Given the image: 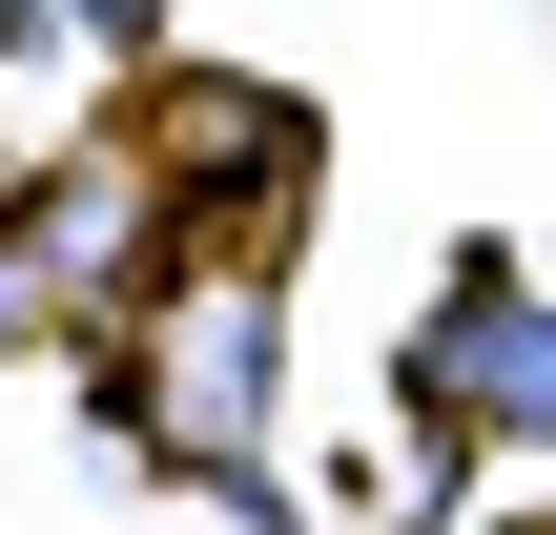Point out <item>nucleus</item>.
<instances>
[{
    "label": "nucleus",
    "mask_w": 556,
    "mask_h": 535,
    "mask_svg": "<svg viewBox=\"0 0 556 535\" xmlns=\"http://www.w3.org/2000/svg\"><path fill=\"white\" fill-rule=\"evenodd\" d=\"M124 412H144L165 474H248V433H268V268L144 289L124 309Z\"/></svg>",
    "instance_id": "f257e3e1"
},
{
    "label": "nucleus",
    "mask_w": 556,
    "mask_h": 535,
    "mask_svg": "<svg viewBox=\"0 0 556 535\" xmlns=\"http://www.w3.org/2000/svg\"><path fill=\"white\" fill-rule=\"evenodd\" d=\"M433 392H454L495 454H536V289H516V268H454V309H433Z\"/></svg>",
    "instance_id": "f03ea898"
}]
</instances>
